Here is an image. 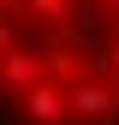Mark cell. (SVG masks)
Returning <instances> with one entry per match:
<instances>
[{"mask_svg": "<svg viewBox=\"0 0 119 125\" xmlns=\"http://www.w3.org/2000/svg\"><path fill=\"white\" fill-rule=\"evenodd\" d=\"M0 125H119V0H0Z\"/></svg>", "mask_w": 119, "mask_h": 125, "instance_id": "cell-1", "label": "cell"}]
</instances>
